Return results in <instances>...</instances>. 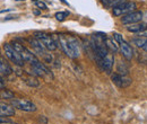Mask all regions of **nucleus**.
<instances>
[{"label":"nucleus","mask_w":147,"mask_h":124,"mask_svg":"<svg viewBox=\"0 0 147 124\" xmlns=\"http://www.w3.org/2000/svg\"><path fill=\"white\" fill-rule=\"evenodd\" d=\"M60 48L63 53L70 59H76L80 55V41L70 34H58L57 36Z\"/></svg>","instance_id":"f257e3e1"},{"label":"nucleus","mask_w":147,"mask_h":124,"mask_svg":"<svg viewBox=\"0 0 147 124\" xmlns=\"http://www.w3.org/2000/svg\"><path fill=\"white\" fill-rule=\"evenodd\" d=\"M31 74L35 77H42L47 80H52L55 78L52 71L50 70L44 63L36 61L34 63H31Z\"/></svg>","instance_id":"f03ea898"},{"label":"nucleus","mask_w":147,"mask_h":124,"mask_svg":"<svg viewBox=\"0 0 147 124\" xmlns=\"http://www.w3.org/2000/svg\"><path fill=\"white\" fill-rule=\"evenodd\" d=\"M10 45L18 52V54L20 55V58H22V60L24 62H28L31 64V63H34V62L38 61V59H37V56L35 55V53H33L31 50H28L23 44L17 43V42H14V43H10Z\"/></svg>","instance_id":"7ed1b4c3"},{"label":"nucleus","mask_w":147,"mask_h":124,"mask_svg":"<svg viewBox=\"0 0 147 124\" xmlns=\"http://www.w3.org/2000/svg\"><path fill=\"white\" fill-rule=\"evenodd\" d=\"M35 38L37 41L48 50V51H55L58 48V43L55 40L53 36L47 33H42V32H37L35 34Z\"/></svg>","instance_id":"20e7f679"},{"label":"nucleus","mask_w":147,"mask_h":124,"mask_svg":"<svg viewBox=\"0 0 147 124\" xmlns=\"http://www.w3.org/2000/svg\"><path fill=\"white\" fill-rule=\"evenodd\" d=\"M28 41V43L31 44V46L33 48V51H34V53H37L40 56H42L43 58V60L44 61H47V62H52V56H51V54L48 53V50L37 41L35 37H31V38H28L27 40Z\"/></svg>","instance_id":"39448f33"},{"label":"nucleus","mask_w":147,"mask_h":124,"mask_svg":"<svg viewBox=\"0 0 147 124\" xmlns=\"http://www.w3.org/2000/svg\"><path fill=\"white\" fill-rule=\"evenodd\" d=\"M11 106L14 108H17L19 111H24V112H35L36 111V105L26 98H15L11 99Z\"/></svg>","instance_id":"423d86ee"},{"label":"nucleus","mask_w":147,"mask_h":124,"mask_svg":"<svg viewBox=\"0 0 147 124\" xmlns=\"http://www.w3.org/2000/svg\"><path fill=\"white\" fill-rule=\"evenodd\" d=\"M3 50H5V53H6V56L14 63L16 64L17 67H23L24 66V61L22 60L20 55L18 54V52L10 45V43H5L3 44Z\"/></svg>","instance_id":"0eeeda50"},{"label":"nucleus","mask_w":147,"mask_h":124,"mask_svg":"<svg viewBox=\"0 0 147 124\" xmlns=\"http://www.w3.org/2000/svg\"><path fill=\"white\" fill-rule=\"evenodd\" d=\"M136 8H137L136 2H134V1H125V2L113 7V15L117 16V17H120V16H123V15H126L128 13L134 11Z\"/></svg>","instance_id":"6e6552de"},{"label":"nucleus","mask_w":147,"mask_h":124,"mask_svg":"<svg viewBox=\"0 0 147 124\" xmlns=\"http://www.w3.org/2000/svg\"><path fill=\"white\" fill-rule=\"evenodd\" d=\"M111 80L112 82L118 87V88L125 89L128 88L129 86L132 84V79L129 78L128 76H123V74H119L117 72L111 74Z\"/></svg>","instance_id":"1a4fd4ad"},{"label":"nucleus","mask_w":147,"mask_h":124,"mask_svg":"<svg viewBox=\"0 0 147 124\" xmlns=\"http://www.w3.org/2000/svg\"><path fill=\"white\" fill-rule=\"evenodd\" d=\"M144 18V13L140 10H134L131 13H128L126 15H123V17H121V23L123 25H130V24H135V23H139L142 21Z\"/></svg>","instance_id":"9d476101"},{"label":"nucleus","mask_w":147,"mask_h":124,"mask_svg":"<svg viewBox=\"0 0 147 124\" xmlns=\"http://www.w3.org/2000/svg\"><path fill=\"white\" fill-rule=\"evenodd\" d=\"M113 63H114V56H113V54L109 52L105 56L102 58L98 67L101 70L105 71L107 73H111L112 68H113Z\"/></svg>","instance_id":"9b49d317"},{"label":"nucleus","mask_w":147,"mask_h":124,"mask_svg":"<svg viewBox=\"0 0 147 124\" xmlns=\"http://www.w3.org/2000/svg\"><path fill=\"white\" fill-rule=\"evenodd\" d=\"M118 45H119V50H120L121 54L123 55V58H126L127 60H131L134 56V50H132L131 45L127 43L125 40H121L120 42H118Z\"/></svg>","instance_id":"f8f14e48"},{"label":"nucleus","mask_w":147,"mask_h":124,"mask_svg":"<svg viewBox=\"0 0 147 124\" xmlns=\"http://www.w3.org/2000/svg\"><path fill=\"white\" fill-rule=\"evenodd\" d=\"M126 29L130 32V33H143L146 31V24L145 23H135V24H130V25H126Z\"/></svg>","instance_id":"ddd939ff"},{"label":"nucleus","mask_w":147,"mask_h":124,"mask_svg":"<svg viewBox=\"0 0 147 124\" xmlns=\"http://www.w3.org/2000/svg\"><path fill=\"white\" fill-rule=\"evenodd\" d=\"M22 79H23V81H24L27 86H30V87H38V86H40V80L37 79V77L31 74V73H25V74H23V76H22Z\"/></svg>","instance_id":"4468645a"},{"label":"nucleus","mask_w":147,"mask_h":124,"mask_svg":"<svg viewBox=\"0 0 147 124\" xmlns=\"http://www.w3.org/2000/svg\"><path fill=\"white\" fill-rule=\"evenodd\" d=\"M13 115H15V108L11 105L0 102V116L8 117V116H13Z\"/></svg>","instance_id":"2eb2a0df"},{"label":"nucleus","mask_w":147,"mask_h":124,"mask_svg":"<svg viewBox=\"0 0 147 124\" xmlns=\"http://www.w3.org/2000/svg\"><path fill=\"white\" fill-rule=\"evenodd\" d=\"M13 72V68L8 63V61L0 56V76H9Z\"/></svg>","instance_id":"dca6fc26"},{"label":"nucleus","mask_w":147,"mask_h":124,"mask_svg":"<svg viewBox=\"0 0 147 124\" xmlns=\"http://www.w3.org/2000/svg\"><path fill=\"white\" fill-rule=\"evenodd\" d=\"M130 43H131V44H134L135 46L139 48V49H143V51H144V52H146V50H147L146 37H143V38H142V37H139V38H131Z\"/></svg>","instance_id":"f3484780"},{"label":"nucleus","mask_w":147,"mask_h":124,"mask_svg":"<svg viewBox=\"0 0 147 124\" xmlns=\"http://www.w3.org/2000/svg\"><path fill=\"white\" fill-rule=\"evenodd\" d=\"M105 43H107V48H108V50L110 51V52H118L119 51V45H118V43H117V41L113 38V37H107V41H105Z\"/></svg>","instance_id":"a211bd4d"},{"label":"nucleus","mask_w":147,"mask_h":124,"mask_svg":"<svg viewBox=\"0 0 147 124\" xmlns=\"http://www.w3.org/2000/svg\"><path fill=\"white\" fill-rule=\"evenodd\" d=\"M117 73L119 74H123V76H127L129 73V67L126 62H122V61H119L118 66H117Z\"/></svg>","instance_id":"6ab92c4d"},{"label":"nucleus","mask_w":147,"mask_h":124,"mask_svg":"<svg viewBox=\"0 0 147 124\" xmlns=\"http://www.w3.org/2000/svg\"><path fill=\"white\" fill-rule=\"evenodd\" d=\"M125 1H126V0H101L102 5H103L104 7H107V8H113V7L120 5V3L125 2Z\"/></svg>","instance_id":"aec40b11"},{"label":"nucleus","mask_w":147,"mask_h":124,"mask_svg":"<svg viewBox=\"0 0 147 124\" xmlns=\"http://www.w3.org/2000/svg\"><path fill=\"white\" fill-rule=\"evenodd\" d=\"M0 98L3 99H13L14 98V92L10 91L9 89H0Z\"/></svg>","instance_id":"412c9836"},{"label":"nucleus","mask_w":147,"mask_h":124,"mask_svg":"<svg viewBox=\"0 0 147 124\" xmlns=\"http://www.w3.org/2000/svg\"><path fill=\"white\" fill-rule=\"evenodd\" d=\"M69 15H70L69 11H60V13H57V14H55V19L59 20V21H63Z\"/></svg>","instance_id":"4be33fe9"},{"label":"nucleus","mask_w":147,"mask_h":124,"mask_svg":"<svg viewBox=\"0 0 147 124\" xmlns=\"http://www.w3.org/2000/svg\"><path fill=\"white\" fill-rule=\"evenodd\" d=\"M36 6L40 8V9H42V10H45V9H48V7H47V5L43 2V1H36Z\"/></svg>","instance_id":"5701e85b"},{"label":"nucleus","mask_w":147,"mask_h":124,"mask_svg":"<svg viewBox=\"0 0 147 124\" xmlns=\"http://www.w3.org/2000/svg\"><path fill=\"white\" fill-rule=\"evenodd\" d=\"M10 120L7 119V117H3V116H0V124L1 123H6V122H9Z\"/></svg>","instance_id":"b1692460"},{"label":"nucleus","mask_w":147,"mask_h":124,"mask_svg":"<svg viewBox=\"0 0 147 124\" xmlns=\"http://www.w3.org/2000/svg\"><path fill=\"white\" fill-rule=\"evenodd\" d=\"M3 88H5V84H3L2 79L0 78V89H3Z\"/></svg>","instance_id":"393cba45"},{"label":"nucleus","mask_w":147,"mask_h":124,"mask_svg":"<svg viewBox=\"0 0 147 124\" xmlns=\"http://www.w3.org/2000/svg\"><path fill=\"white\" fill-rule=\"evenodd\" d=\"M7 11H11V9H3V10H0V14H3V13H7Z\"/></svg>","instance_id":"a878e982"},{"label":"nucleus","mask_w":147,"mask_h":124,"mask_svg":"<svg viewBox=\"0 0 147 124\" xmlns=\"http://www.w3.org/2000/svg\"><path fill=\"white\" fill-rule=\"evenodd\" d=\"M1 124H16V123H14V122H11V121H9V122H6V123H1Z\"/></svg>","instance_id":"bb28decb"},{"label":"nucleus","mask_w":147,"mask_h":124,"mask_svg":"<svg viewBox=\"0 0 147 124\" xmlns=\"http://www.w3.org/2000/svg\"><path fill=\"white\" fill-rule=\"evenodd\" d=\"M61 1H62V2H63V3H66V5H69V3H68V2H67V1H66V0H61Z\"/></svg>","instance_id":"cd10ccee"},{"label":"nucleus","mask_w":147,"mask_h":124,"mask_svg":"<svg viewBox=\"0 0 147 124\" xmlns=\"http://www.w3.org/2000/svg\"><path fill=\"white\" fill-rule=\"evenodd\" d=\"M32 1H35V2H36V1H37V0H32Z\"/></svg>","instance_id":"c85d7f7f"},{"label":"nucleus","mask_w":147,"mask_h":124,"mask_svg":"<svg viewBox=\"0 0 147 124\" xmlns=\"http://www.w3.org/2000/svg\"><path fill=\"white\" fill-rule=\"evenodd\" d=\"M17 1H20V0H17Z\"/></svg>","instance_id":"c756f323"}]
</instances>
